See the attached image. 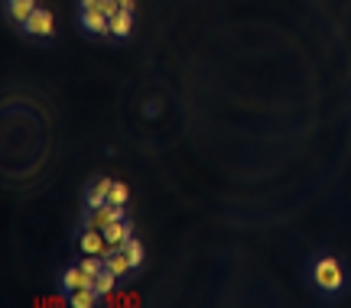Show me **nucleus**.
<instances>
[{
    "instance_id": "obj_3",
    "label": "nucleus",
    "mask_w": 351,
    "mask_h": 308,
    "mask_svg": "<svg viewBox=\"0 0 351 308\" xmlns=\"http://www.w3.org/2000/svg\"><path fill=\"white\" fill-rule=\"evenodd\" d=\"M20 29H23V36H29V39H52L56 36V16H52L49 10H36Z\"/></svg>"
},
{
    "instance_id": "obj_11",
    "label": "nucleus",
    "mask_w": 351,
    "mask_h": 308,
    "mask_svg": "<svg viewBox=\"0 0 351 308\" xmlns=\"http://www.w3.org/2000/svg\"><path fill=\"white\" fill-rule=\"evenodd\" d=\"M104 270H111L114 276L121 279V276H127V272L134 270V266H130V259H127L124 250H111V253L104 257Z\"/></svg>"
},
{
    "instance_id": "obj_8",
    "label": "nucleus",
    "mask_w": 351,
    "mask_h": 308,
    "mask_svg": "<svg viewBox=\"0 0 351 308\" xmlns=\"http://www.w3.org/2000/svg\"><path fill=\"white\" fill-rule=\"evenodd\" d=\"M111 188H114L111 179H98V182H91V185H88V192H85V208L95 211V208H101V205H108Z\"/></svg>"
},
{
    "instance_id": "obj_4",
    "label": "nucleus",
    "mask_w": 351,
    "mask_h": 308,
    "mask_svg": "<svg viewBox=\"0 0 351 308\" xmlns=\"http://www.w3.org/2000/svg\"><path fill=\"white\" fill-rule=\"evenodd\" d=\"M78 246H82V253H91V257H108L111 253V246L104 240V231H98V227H82Z\"/></svg>"
},
{
    "instance_id": "obj_5",
    "label": "nucleus",
    "mask_w": 351,
    "mask_h": 308,
    "mask_svg": "<svg viewBox=\"0 0 351 308\" xmlns=\"http://www.w3.org/2000/svg\"><path fill=\"white\" fill-rule=\"evenodd\" d=\"M130 237H134V224H130V218H121V221H114L111 227H104V240H108L111 250H121Z\"/></svg>"
},
{
    "instance_id": "obj_16",
    "label": "nucleus",
    "mask_w": 351,
    "mask_h": 308,
    "mask_svg": "<svg viewBox=\"0 0 351 308\" xmlns=\"http://www.w3.org/2000/svg\"><path fill=\"white\" fill-rule=\"evenodd\" d=\"M98 10L104 13L108 20H111V16H117V13L124 10V7H121V0H101V7H98Z\"/></svg>"
},
{
    "instance_id": "obj_14",
    "label": "nucleus",
    "mask_w": 351,
    "mask_h": 308,
    "mask_svg": "<svg viewBox=\"0 0 351 308\" xmlns=\"http://www.w3.org/2000/svg\"><path fill=\"white\" fill-rule=\"evenodd\" d=\"M121 250L127 253V259H130V266H134V270H137L140 263H143V257H147V253H143V244H140L137 237H130V240H127Z\"/></svg>"
},
{
    "instance_id": "obj_15",
    "label": "nucleus",
    "mask_w": 351,
    "mask_h": 308,
    "mask_svg": "<svg viewBox=\"0 0 351 308\" xmlns=\"http://www.w3.org/2000/svg\"><path fill=\"white\" fill-rule=\"evenodd\" d=\"M108 201H111V205H124V208H127V201H130V192H127V185H124V182H114V188H111V195H108Z\"/></svg>"
},
{
    "instance_id": "obj_7",
    "label": "nucleus",
    "mask_w": 351,
    "mask_h": 308,
    "mask_svg": "<svg viewBox=\"0 0 351 308\" xmlns=\"http://www.w3.org/2000/svg\"><path fill=\"white\" fill-rule=\"evenodd\" d=\"M82 29L91 36H111V20L101 10H82Z\"/></svg>"
},
{
    "instance_id": "obj_1",
    "label": "nucleus",
    "mask_w": 351,
    "mask_h": 308,
    "mask_svg": "<svg viewBox=\"0 0 351 308\" xmlns=\"http://www.w3.org/2000/svg\"><path fill=\"white\" fill-rule=\"evenodd\" d=\"M309 279L313 285L322 292V296H341L345 292V285H348V276H345V266H341L339 257H319L313 263V270H309Z\"/></svg>"
},
{
    "instance_id": "obj_12",
    "label": "nucleus",
    "mask_w": 351,
    "mask_h": 308,
    "mask_svg": "<svg viewBox=\"0 0 351 308\" xmlns=\"http://www.w3.org/2000/svg\"><path fill=\"white\" fill-rule=\"evenodd\" d=\"M98 292H95V285H85V289H75V292H69V305L72 308H95L98 305Z\"/></svg>"
},
{
    "instance_id": "obj_2",
    "label": "nucleus",
    "mask_w": 351,
    "mask_h": 308,
    "mask_svg": "<svg viewBox=\"0 0 351 308\" xmlns=\"http://www.w3.org/2000/svg\"><path fill=\"white\" fill-rule=\"evenodd\" d=\"M121 218H127V208L124 205H101V208L88 211V218H82V227H98V231H104V227H111L114 221H121Z\"/></svg>"
},
{
    "instance_id": "obj_9",
    "label": "nucleus",
    "mask_w": 351,
    "mask_h": 308,
    "mask_svg": "<svg viewBox=\"0 0 351 308\" xmlns=\"http://www.w3.org/2000/svg\"><path fill=\"white\" fill-rule=\"evenodd\" d=\"M3 7H7V16H10V20H13L16 26H23L26 20H29V16H33V13L39 10L36 0H7Z\"/></svg>"
},
{
    "instance_id": "obj_13",
    "label": "nucleus",
    "mask_w": 351,
    "mask_h": 308,
    "mask_svg": "<svg viewBox=\"0 0 351 308\" xmlns=\"http://www.w3.org/2000/svg\"><path fill=\"white\" fill-rule=\"evenodd\" d=\"M114 285H117V276H114L111 270H101L98 276H95V292H98V296H111Z\"/></svg>"
},
{
    "instance_id": "obj_10",
    "label": "nucleus",
    "mask_w": 351,
    "mask_h": 308,
    "mask_svg": "<svg viewBox=\"0 0 351 308\" xmlns=\"http://www.w3.org/2000/svg\"><path fill=\"white\" fill-rule=\"evenodd\" d=\"M130 33H134V10H121L117 16H111L114 39H130Z\"/></svg>"
},
{
    "instance_id": "obj_18",
    "label": "nucleus",
    "mask_w": 351,
    "mask_h": 308,
    "mask_svg": "<svg viewBox=\"0 0 351 308\" xmlns=\"http://www.w3.org/2000/svg\"><path fill=\"white\" fill-rule=\"evenodd\" d=\"M121 7H124V10H134V0H121Z\"/></svg>"
},
{
    "instance_id": "obj_6",
    "label": "nucleus",
    "mask_w": 351,
    "mask_h": 308,
    "mask_svg": "<svg viewBox=\"0 0 351 308\" xmlns=\"http://www.w3.org/2000/svg\"><path fill=\"white\" fill-rule=\"evenodd\" d=\"M62 292L69 296V292H75V289H85V285H95V276L78 263V266H72V270H65V276H62Z\"/></svg>"
},
{
    "instance_id": "obj_17",
    "label": "nucleus",
    "mask_w": 351,
    "mask_h": 308,
    "mask_svg": "<svg viewBox=\"0 0 351 308\" xmlns=\"http://www.w3.org/2000/svg\"><path fill=\"white\" fill-rule=\"evenodd\" d=\"M78 7H82V10H98L101 0H78Z\"/></svg>"
}]
</instances>
